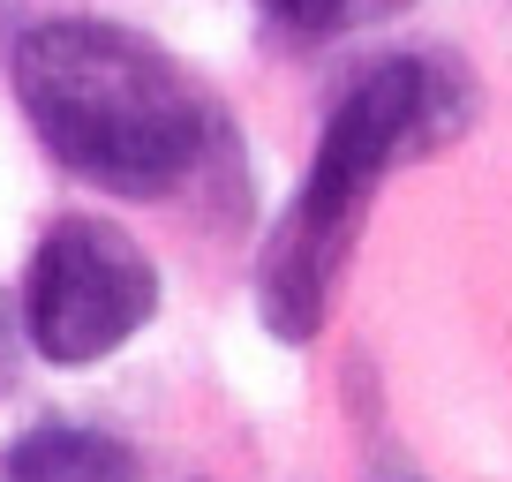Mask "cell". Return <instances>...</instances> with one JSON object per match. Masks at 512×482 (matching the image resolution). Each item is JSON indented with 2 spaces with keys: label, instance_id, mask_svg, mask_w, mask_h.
Returning <instances> with one entry per match:
<instances>
[{
  "label": "cell",
  "instance_id": "1",
  "mask_svg": "<svg viewBox=\"0 0 512 482\" xmlns=\"http://www.w3.org/2000/svg\"><path fill=\"white\" fill-rule=\"evenodd\" d=\"M16 98L38 144L113 196H166L211 144V98L189 68L121 23H38L16 38Z\"/></svg>",
  "mask_w": 512,
  "mask_h": 482
},
{
  "label": "cell",
  "instance_id": "2",
  "mask_svg": "<svg viewBox=\"0 0 512 482\" xmlns=\"http://www.w3.org/2000/svg\"><path fill=\"white\" fill-rule=\"evenodd\" d=\"M467 113V83L452 76V61H377L347 83V98L332 106L317 136V159L309 181L287 211H279L264 257H256V309H264V332L302 347L324 332V309H332L339 264H347L354 234L369 219V196L400 159L445 144Z\"/></svg>",
  "mask_w": 512,
  "mask_h": 482
},
{
  "label": "cell",
  "instance_id": "3",
  "mask_svg": "<svg viewBox=\"0 0 512 482\" xmlns=\"http://www.w3.org/2000/svg\"><path fill=\"white\" fill-rule=\"evenodd\" d=\"M151 309H159V272L128 226L68 211L38 234L23 272V339L53 370L106 362L151 324Z\"/></svg>",
  "mask_w": 512,
  "mask_h": 482
},
{
  "label": "cell",
  "instance_id": "4",
  "mask_svg": "<svg viewBox=\"0 0 512 482\" xmlns=\"http://www.w3.org/2000/svg\"><path fill=\"white\" fill-rule=\"evenodd\" d=\"M0 482H144L136 452L106 430H83V422H46V430L16 437Z\"/></svg>",
  "mask_w": 512,
  "mask_h": 482
},
{
  "label": "cell",
  "instance_id": "5",
  "mask_svg": "<svg viewBox=\"0 0 512 482\" xmlns=\"http://www.w3.org/2000/svg\"><path fill=\"white\" fill-rule=\"evenodd\" d=\"M264 16H272L279 31H294V38H324V31H339V23L354 16V0H264Z\"/></svg>",
  "mask_w": 512,
  "mask_h": 482
},
{
  "label": "cell",
  "instance_id": "6",
  "mask_svg": "<svg viewBox=\"0 0 512 482\" xmlns=\"http://www.w3.org/2000/svg\"><path fill=\"white\" fill-rule=\"evenodd\" d=\"M16 362H23V309L0 302V400H8V385H16Z\"/></svg>",
  "mask_w": 512,
  "mask_h": 482
}]
</instances>
